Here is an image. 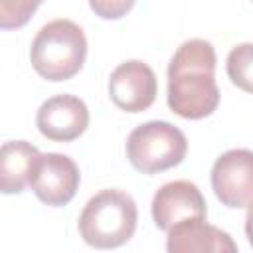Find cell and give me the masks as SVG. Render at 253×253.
<instances>
[{"instance_id":"cell-6","label":"cell","mask_w":253,"mask_h":253,"mask_svg":"<svg viewBox=\"0 0 253 253\" xmlns=\"http://www.w3.org/2000/svg\"><path fill=\"white\" fill-rule=\"evenodd\" d=\"M211 188L227 208H245L253 202V150L231 148L211 168Z\"/></svg>"},{"instance_id":"cell-10","label":"cell","mask_w":253,"mask_h":253,"mask_svg":"<svg viewBox=\"0 0 253 253\" xmlns=\"http://www.w3.org/2000/svg\"><path fill=\"white\" fill-rule=\"evenodd\" d=\"M166 253H237V245L227 231L208 223L206 217H192L168 229Z\"/></svg>"},{"instance_id":"cell-12","label":"cell","mask_w":253,"mask_h":253,"mask_svg":"<svg viewBox=\"0 0 253 253\" xmlns=\"http://www.w3.org/2000/svg\"><path fill=\"white\" fill-rule=\"evenodd\" d=\"M227 75L233 85L245 93H253V43H237L227 53Z\"/></svg>"},{"instance_id":"cell-1","label":"cell","mask_w":253,"mask_h":253,"mask_svg":"<svg viewBox=\"0 0 253 253\" xmlns=\"http://www.w3.org/2000/svg\"><path fill=\"white\" fill-rule=\"evenodd\" d=\"M168 107L182 119H204L219 105L215 49L208 40H186L168 63Z\"/></svg>"},{"instance_id":"cell-3","label":"cell","mask_w":253,"mask_h":253,"mask_svg":"<svg viewBox=\"0 0 253 253\" xmlns=\"http://www.w3.org/2000/svg\"><path fill=\"white\" fill-rule=\"evenodd\" d=\"M87 57V38L83 28L67 18H57L40 28L32 45V67L47 81L71 79Z\"/></svg>"},{"instance_id":"cell-2","label":"cell","mask_w":253,"mask_h":253,"mask_svg":"<svg viewBox=\"0 0 253 253\" xmlns=\"http://www.w3.org/2000/svg\"><path fill=\"white\" fill-rule=\"evenodd\" d=\"M138 221V210L130 194L107 188L89 198L79 215V233L95 249H115L125 245Z\"/></svg>"},{"instance_id":"cell-13","label":"cell","mask_w":253,"mask_h":253,"mask_svg":"<svg viewBox=\"0 0 253 253\" xmlns=\"http://www.w3.org/2000/svg\"><path fill=\"white\" fill-rule=\"evenodd\" d=\"M38 6L40 2H0V26L4 30L24 26Z\"/></svg>"},{"instance_id":"cell-5","label":"cell","mask_w":253,"mask_h":253,"mask_svg":"<svg viewBox=\"0 0 253 253\" xmlns=\"http://www.w3.org/2000/svg\"><path fill=\"white\" fill-rule=\"evenodd\" d=\"M79 180L81 174L73 158L59 152H45L38 156L28 184L40 202L59 208L73 200Z\"/></svg>"},{"instance_id":"cell-9","label":"cell","mask_w":253,"mask_h":253,"mask_svg":"<svg viewBox=\"0 0 253 253\" xmlns=\"http://www.w3.org/2000/svg\"><path fill=\"white\" fill-rule=\"evenodd\" d=\"M208 208L200 188L190 180H174L160 186L152 198V219L158 229L168 231L192 217H206Z\"/></svg>"},{"instance_id":"cell-11","label":"cell","mask_w":253,"mask_h":253,"mask_svg":"<svg viewBox=\"0 0 253 253\" xmlns=\"http://www.w3.org/2000/svg\"><path fill=\"white\" fill-rule=\"evenodd\" d=\"M42 152L28 140H8L0 148V190L20 194L30 182L32 168Z\"/></svg>"},{"instance_id":"cell-15","label":"cell","mask_w":253,"mask_h":253,"mask_svg":"<svg viewBox=\"0 0 253 253\" xmlns=\"http://www.w3.org/2000/svg\"><path fill=\"white\" fill-rule=\"evenodd\" d=\"M245 233H247V239L253 247V202L247 206V215H245Z\"/></svg>"},{"instance_id":"cell-7","label":"cell","mask_w":253,"mask_h":253,"mask_svg":"<svg viewBox=\"0 0 253 253\" xmlns=\"http://www.w3.org/2000/svg\"><path fill=\"white\" fill-rule=\"evenodd\" d=\"M109 95L126 113L146 111L156 99V75L152 67L140 59L123 61L109 77Z\"/></svg>"},{"instance_id":"cell-4","label":"cell","mask_w":253,"mask_h":253,"mask_svg":"<svg viewBox=\"0 0 253 253\" xmlns=\"http://www.w3.org/2000/svg\"><path fill=\"white\" fill-rule=\"evenodd\" d=\"M188 150L186 134L168 121H148L130 130L126 158L142 174H158L178 166Z\"/></svg>"},{"instance_id":"cell-14","label":"cell","mask_w":253,"mask_h":253,"mask_svg":"<svg viewBox=\"0 0 253 253\" xmlns=\"http://www.w3.org/2000/svg\"><path fill=\"white\" fill-rule=\"evenodd\" d=\"M89 6L101 18H105V20H111L113 18V20H117L125 12H128L134 6V2L132 0H91Z\"/></svg>"},{"instance_id":"cell-8","label":"cell","mask_w":253,"mask_h":253,"mask_svg":"<svg viewBox=\"0 0 253 253\" xmlns=\"http://www.w3.org/2000/svg\"><path fill=\"white\" fill-rule=\"evenodd\" d=\"M38 130L55 142H69L79 138L89 126V109L83 99L61 93L45 99L36 115Z\"/></svg>"}]
</instances>
